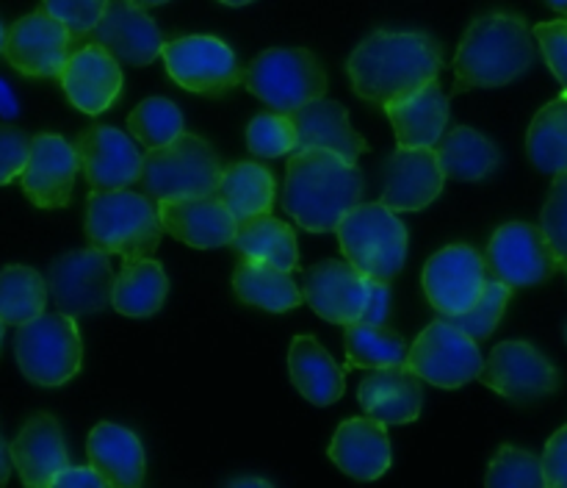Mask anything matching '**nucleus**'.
<instances>
[{
	"label": "nucleus",
	"instance_id": "nucleus-1",
	"mask_svg": "<svg viewBox=\"0 0 567 488\" xmlns=\"http://www.w3.org/2000/svg\"><path fill=\"white\" fill-rule=\"evenodd\" d=\"M443 70V48L426 31H374L352 50L347 75L358 98L391 105Z\"/></svg>",
	"mask_w": 567,
	"mask_h": 488
},
{
	"label": "nucleus",
	"instance_id": "nucleus-2",
	"mask_svg": "<svg viewBox=\"0 0 567 488\" xmlns=\"http://www.w3.org/2000/svg\"><path fill=\"white\" fill-rule=\"evenodd\" d=\"M365 175L358 161L332 150H293L288 155L282 205L310 233H330L363 200Z\"/></svg>",
	"mask_w": 567,
	"mask_h": 488
},
{
	"label": "nucleus",
	"instance_id": "nucleus-3",
	"mask_svg": "<svg viewBox=\"0 0 567 488\" xmlns=\"http://www.w3.org/2000/svg\"><path fill=\"white\" fill-rule=\"evenodd\" d=\"M537 59L524 17L493 11L471 22L454 55V92L496 89L518 81Z\"/></svg>",
	"mask_w": 567,
	"mask_h": 488
},
{
	"label": "nucleus",
	"instance_id": "nucleus-4",
	"mask_svg": "<svg viewBox=\"0 0 567 488\" xmlns=\"http://www.w3.org/2000/svg\"><path fill=\"white\" fill-rule=\"evenodd\" d=\"M158 205L131 189H92L86 197V236L92 247L116 253L125 264L153 258L161 244Z\"/></svg>",
	"mask_w": 567,
	"mask_h": 488
},
{
	"label": "nucleus",
	"instance_id": "nucleus-5",
	"mask_svg": "<svg viewBox=\"0 0 567 488\" xmlns=\"http://www.w3.org/2000/svg\"><path fill=\"white\" fill-rule=\"evenodd\" d=\"M221 172L225 166L216 150L197 133L183 131L175 142L150 148V153H144L138 183L153 200L205 197L216 194Z\"/></svg>",
	"mask_w": 567,
	"mask_h": 488
},
{
	"label": "nucleus",
	"instance_id": "nucleus-6",
	"mask_svg": "<svg viewBox=\"0 0 567 488\" xmlns=\"http://www.w3.org/2000/svg\"><path fill=\"white\" fill-rule=\"evenodd\" d=\"M343 258L363 275L391 283L408 261V227L385 203H358L336 227Z\"/></svg>",
	"mask_w": 567,
	"mask_h": 488
},
{
	"label": "nucleus",
	"instance_id": "nucleus-7",
	"mask_svg": "<svg viewBox=\"0 0 567 488\" xmlns=\"http://www.w3.org/2000/svg\"><path fill=\"white\" fill-rule=\"evenodd\" d=\"M241 81L255 98L280 114H293L327 92L324 67L305 48L264 50L252 64L244 67Z\"/></svg>",
	"mask_w": 567,
	"mask_h": 488
},
{
	"label": "nucleus",
	"instance_id": "nucleus-8",
	"mask_svg": "<svg viewBox=\"0 0 567 488\" xmlns=\"http://www.w3.org/2000/svg\"><path fill=\"white\" fill-rule=\"evenodd\" d=\"M17 366L37 386H64L78 375L83 360L75 316L42 314L20 325L14 336Z\"/></svg>",
	"mask_w": 567,
	"mask_h": 488
},
{
	"label": "nucleus",
	"instance_id": "nucleus-9",
	"mask_svg": "<svg viewBox=\"0 0 567 488\" xmlns=\"http://www.w3.org/2000/svg\"><path fill=\"white\" fill-rule=\"evenodd\" d=\"M408 366L432 386L460 388L480 380L485 358L480 353V342H474L463 327L452 325L446 316H437L410 347Z\"/></svg>",
	"mask_w": 567,
	"mask_h": 488
},
{
	"label": "nucleus",
	"instance_id": "nucleus-10",
	"mask_svg": "<svg viewBox=\"0 0 567 488\" xmlns=\"http://www.w3.org/2000/svg\"><path fill=\"white\" fill-rule=\"evenodd\" d=\"M114 266L105 250L83 247L59 255L48 270V288L61 314H100L114 294Z\"/></svg>",
	"mask_w": 567,
	"mask_h": 488
},
{
	"label": "nucleus",
	"instance_id": "nucleus-11",
	"mask_svg": "<svg viewBox=\"0 0 567 488\" xmlns=\"http://www.w3.org/2000/svg\"><path fill=\"white\" fill-rule=\"evenodd\" d=\"M166 72L188 92L219 98L241 83L244 70L227 42L216 37H181L164 44Z\"/></svg>",
	"mask_w": 567,
	"mask_h": 488
},
{
	"label": "nucleus",
	"instance_id": "nucleus-12",
	"mask_svg": "<svg viewBox=\"0 0 567 488\" xmlns=\"http://www.w3.org/2000/svg\"><path fill=\"white\" fill-rule=\"evenodd\" d=\"M487 270L513 288H524L548 281L563 264L540 225L507 222L487 244Z\"/></svg>",
	"mask_w": 567,
	"mask_h": 488
},
{
	"label": "nucleus",
	"instance_id": "nucleus-13",
	"mask_svg": "<svg viewBox=\"0 0 567 488\" xmlns=\"http://www.w3.org/2000/svg\"><path fill=\"white\" fill-rule=\"evenodd\" d=\"M480 380L518 405L537 403L559 388V369L529 342H502L487 355Z\"/></svg>",
	"mask_w": 567,
	"mask_h": 488
},
{
	"label": "nucleus",
	"instance_id": "nucleus-14",
	"mask_svg": "<svg viewBox=\"0 0 567 488\" xmlns=\"http://www.w3.org/2000/svg\"><path fill=\"white\" fill-rule=\"evenodd\" d=\"M70 28L44 9L20 17L6 33L3 55L17 72L28 78H59L75 50Z\"/></svg>",
	"mask_w": 567,
	"mask_h": 488
},
{
	"label": "nucleus",
	"instance_id": "nucleus-15",
	"mask_svg": "<svg viewBox=\"0 0 567 488\" xmlns=\"http://www.w3.org/2000/svg\"><path fill=\"white\" fill-rule=\"evenodd\" d=\"M487 258L471 244H449L424 266V294L441 316L468 311L485 292Z\"/></svg>",
	"mask_w": 567,
	"mask_h": 488
},
{
	"label": "nucleus",
	"instance_id": "nucleus-16",
	"mask_svg": "<svg viewBox=\"0 0 567 488\" xmlns=\"http://www.w3.org/2000/svg\"><path fill=\"white\" fill-rule=\"evenodd\" d=\"M81 172V155L75 144L59 133L31 136V155L22 170V192L39 209H64L70 205L75 177Z\"/></svg>",
	"mask_w": 567,
	"mask_h": 488
},
{
	"label": "nucleus",
	"instance_id": "nucleus-17",
	"mask_svg": "<svg viewBox=\"0 0 567 488\" xmlns=\"http://www.w3.org/2000/svg\"><path fill=\"white\" fill-rule=\"evenodd\" d=\"M89 37L127 67L153 64L164 53L166 44L164 33L147 14V9L133 0H109L103 17Z\"/></svg>",
	"mask_w": 567,
	"mask_h": 488
},
{
	"label": "nucleus",
	"instance_id": "nucleus-18",
	"mask_svg": "<svg viewBox=\"0 0 567 488\" xmlns=\"http://www.w3.org/2000/svg\"><path fill=\"white\" fill-rule=\"evenodd\" d=\"M446 175L441 170L435 148H402L382 164V203L402 211H421L441 197Z\"/></svg>",
	"mask_w": 567,
	"mask_h": 488
},
{
	"label": "nucleus",
	"instance_id": "nucleus-19",
	"mask_svg": "<svg viewBox=\"0 0 567 488\" xmlns=\"http://www.w3.org/2000/svg\"><path fill=\"white\" fill-rule=\"evenodd\" d=\"M59 81L66 100L78 111H83L89 116H97L120 100L122 67L103 44L89 42L72 50Z\"/></svg>",
	"mask_w": 567,
	"mask_h": 488
},
{
	"label": "nucleus",
	"instance_id": "nucleus-20",
	"mask_svg": "<svg viewBox=\"0 0 567 488\" xmlns=\"http://www.w3.org/2000/svg\"><path fill=\"white\" fill-rule=\"evenodd\" d=\"M305 303L332 325L360 322L369 297V275L341 258H327L305 275Z\"/></svg>",
	"mask_w": 567,
	"mask_h": 488
},
{
	"label": "nucleus",
	"instance_id": "nucleus-21",
	"mask_svg": "<svg viewBox=\"0 0 567 488\" xmlns=\"http://www.w3.org/2000/svg\"><path fill=\"white\" fill-rule=\"evenodd\" d=\"M81 172L92 189H127L138 183L144 153L127 133L111 125H92L78 133Z\"/></svg>",
	"mask_w": 567,
	"mask_h": 488
},
{
	"label": "nucleus",
	"instance_id": "nucleus-22",
	"mask_svg": "<svg viewBox=\"0 0 567 488\" xmlns=\"http://www.w3.org/2000/svg\"><path fill=\"white\" fill-rule=\"evenodd\" d=\"M158 216L169 236L197 250L227 247L238 233V220L216 194L158 200Z\"/></svg>",
	"mask_w": 567,
	"mask_h": 488
},
{
	"label": "nucleus",
	"instance_id": "nucleus-23",
	"mask_svg": "<svg viewBox=\"0 0 567 488\" xmlns=\"http://www.w3.org/2000/svg\"><path fill=\"white\" fill-rule=\"evenodd\" d=\"M11 464L25 486H53L55 475L70 466L64 433L53 414H37L25 421L20 436L9 444Z\"/></svg>",
	"mask_w": 567,
	"mask_h": 488
},
{
	"label": "nucleus",
	"instance_id": "nucleus-24",
	"mask_svg": "<svg viewBox=\"0 0 567 488\" xmlns=\"http://www.w3.org/2000/svg\"><path fill=\"white\" fill-rule=\"evenodd\" d=\"M327 453L343 475L354 480H377L391 469V441H388L385 421L369 414L341 421Z\"/></svg>",
	"mask_w": 567,
	"mask_h": 488
},
{
	"label": "nucleus",
	"instance_id": "nucleus-25",
	"mask_svg": "<svg viewBox=\"0 0 567 488\" xmlns=\"http://www.w3.org/2000/svg\"><path fill=\"white\" fill-rule=\"evenodd\" d=\"M358 399L363 410L385 425H410L419 419L424 392L421 377L408 364L380 366L363 377L358 388Z\"/></svg>",
	"mask_w": 567,
	"mask_h": 488
},
{
	"label": "nucleus",
	"instance_id": "nucleus-26",
	"mask_svg": "<svg viewBox=\"0 0 567 488\" xmlns=\"http://www.w3.org/2000/svg\"><path fill=\"white\" fill-rule=\"evenodd\" d=\"M297 125V150H332L347 161H358L369 142L349 122L347 105L330 98H316L291 114Z\"/></svg>",
	"mask_w": 567,
	"mask_h": 488
},
{
	"label": "nucleus",
	"instance_id": "nucleus-27",
	"mask_svg": "<svg viewBox=\"0 0 567 488\" xmlns=\"http://www.w3.org/2000/svg\"><path fill=\"white\" fill-rule=\"evenodd\" d=\"M385 111L402 148H435L449 125V94L435 78L408 98L385 105Z\"/></svg>",
	"mask_w": 567,
	"mask_h": 488
},
{
	"label": "nucleus",
	"instance_id": "nucleus-28",
	"mask_svg": "<svg viewBox=\"0 0 567 488\" xmlns=\"http://www.w3.org/2000/svg\"><path fill=\"white\" fill-rule=\"evenodd\" d=\"M89 464L105 477L109 486L138 488L144 482V447L138 436L116 421H100L89 433Z\"/></svg>",
	"mask_w": 567,
	"mask_h": 488
},
{
	"label": "nucleus",
	"instance_id": "nucleus-29",
	"mask_svg": "<svg viewBox=\"0 0 567 488\" xmlns=\"http://www.w3.org/2000/svg\"><path fill=\"white\" fill-rule=\"evenodd\" d=\"M233 292L244 305L286 314L305 303V292L293 283L291 272L269 264V261L241 258L233 272Z\"/></svg>",
	"mask_w": 567,
	"mask_h": 488
},
{
	"label": "nucleus",
	"instance_id": "nucleus-30",
	"mask_svg": "<svg viewBox=\"0 0 567 488\" xmlns=\"http://www.w3.org/2000/svg\"><path fill=\"white\" fill-rule=\"evenodd\" d=\"M288 375L297 392L313 405H332L343 397V372L316 336H297L288 353Z\"/></svg>",
	"mask_w": 567,
	"mask_h": 488
},
{
	"label": "nucleus",
	"instance_id": "nucleus-31",
	"mask_svg": "<svg viewBox=\"0 0 567 488\" xmlns=\"http://www.w3.org/2000/svg\"><path fill=\"white\" fill-rule=\"evenodd\" d=\"M435 150L446 181H485L502 164V153L493 144V139H487L485 133L474 131L468 125L443 133Z\"/></svg>",
	"mask_w": 567,
	"mask_h": 488
},
{
	"label": "nucleus",
	"instance_id": "nucleus-32",
	"mask_svg": "<svg viewBox=\"0 0 567 488\" xmlns=\"http://www.w3.org/2000/svg\"><path fill=\"white\" fill-rule=\"evenodd\" d=\"M275 192V175L260 161H236L221 172L216 197L230 209V214L241 225V222L255 220L260 214H271Z\"/></svg>",
	"mask_w": 567,
	"mask_h": 488
},
{
	"label": "nucleus",
	"instance_id": "nucleus-33",
	"mask_svg": "<svg viewBox=\"0 0 567 488\" xmlns=\"http://www.w3.org/2000/svg\"><path fill=\"white\" fill-rule=\"evenodd\" d=\"M166 294H169V277L164 266L155 258H138L125 264V270L116 275L111 305L116 314L142 319V316L158 314Z\"/></svg>",
	"mask_w": 567,
	"mask_h": 488
},
{
	"label": "nucleus",
	"instance_id": "nucleus-34",
	"mask_svg": "<svg viewBox=\"0 0 567 488\" xmlns=\"http://www.w3.org/2000/svg\"><path fill=\"white\" fill-rule=\"evenodd\" d=\"M233 247L238 250L241 258L269 261L280 270L293 272L299 266V244L297 233L288 222L277 220L271 214H260L255 220L238 225Z\"/></svg>",
	"mask_w": 567,
	"mask_h": 488
},
{
	"label": "nucleus",
	"instance_id": "nucleus-35",
	"mask_svg": "<svg viewBox=\"0 0 567 488\" xmlns=\"http://www.w3.org/2000/svg\"><path fill=\"white\" fill-rule=\"evenodd\" d=\"M526 153L546 175L567 172V92L537 111L526 133Z\"/></svg>",
	"mask_w": 567,
	"mask_h": 488
},
{
	"label": "nucleus",
	"instance_id": "nucleus-36",
	"mask_svg": "<svg viewBox=\"0 0 567 488\" xmlns=\"http://www.w3.org/2000/svg\"><path fill=\"white\" fill-rule=\"evenodd\" d=\"M48 277L33 266L9 264L0 270V319L6 325H25L44 314L48 305Z\"/></svg>",
	"mask_w": 567,
	"mask_h": 488
},
{
	"label": "nucleus",
	"instance_id": "nucleus-37",
	"mask_svg": "<svg viewBox=\"0 0 567 488\" xmlns=\"http://www.w3.org/2000/svg\"><path fill=\"white\" fill-rule=\"evenodd\" d=\"M349 366L358 369H380V366L408 364L410 347L391 325H369V322H352L343 333Z\"/></svg>",
	"mask_w": 567,
	"mask_h": 488
},
{
	"label": "nucleus",
	"instance_id": "nucleus-38",
	"mask_svg": "<svg viewBox=\"0 0 567 488\" xmlns=\"http://www.w3.org/2000/svg\"><path fill=\"white\" fill-rule=\"evenodd\" d=\"M127 131L136 142L147 144V148H164V144L175 142L186 131V125H183L181 109L172 100L147 98L131 111Z\"/></svg>",
	"mask_w": 567,
	"mask_h": 488
},
{
	"label": "nucleus",
	"instance_id": "nucleus-39",
	"mask_svg": "<svg viewBox=\"0 0 567 488\" xmlns=\"http://www.w3.org/2000/svg\"><path fill=\"white\" fill-rule=\"evenodd\" d=\"M485 486L491 488H543L546 471H543V458L526 453V449L504 444L491 460V469L485 475Z\"/></svg>",
	"mask_w": 567,
	"mask_h": 488
},
{
	"label": "nucleus",
	"instance_id": "nucleus-40",
	"mask_svg": "<svg viewBox=\"0 0 567 488\" xmlns=\"http://www.w3.org/2000/svg\"><path fill=\"white\" fill-rule=\"evenodd\" d=\"M509 297H513V286L498 281V277H493V281L485 283V292L480 294V299H476L468 311L446 316V319L452 322V325L463 327L474 342H485V338L493 336L498 322H502Z\"/></svg>",
	"mask_w": 567,
	"mask_h": 488
},
{
	"label": "nucleus",
	"instance_id": "nucleus-41",
	"mask_svg": "<svg viewBox=\"0 0 567 488\" xmlns=\"http://www.w3.org/2000/svg\"><path fill=\"white\" fill-rule=\"evenodd\" d=\"M247 148L260 159L291 155L297 150V125H293L291 114L264 111V114L252 116V122L247 125Z\"/></svg>",
	"mask_w": 567,
	"mask_h": 488
},
{
	"label": "nucleus",
	"instance_id": "nucleus-42",
	"mask_svg": "<svg viewBox=\"0 0 567 488\" xmlns=\"http://www.w3.org/2000/svg\"><path fill=\"white\" fill-rule=\"evenodd\" d=\"M540 227L543 233L551 242L554 253H557L563 270L567 266V172L563 175H554L551 192H548L546 205H543L540 214Z\"/></svg>",
	"mask_w": 567,
	"mask_h": 488
},
{
	"label": "nucleus",
	"instance_id": "nucleus-43",
	"mask_svg": "<svg viewBox=\"0 0 567 488\" xmlns=\"http://www.w3.org/2000/svg\"><path fill=\"white\" fill-rule=\"evenodd\" d=\"M105 6H109V0H42V9L64 22L75 42H81L83 37L94 31Z\"/></svg>",
	"mask_w": 567,
	"mask_h": 488
},
{
	"label": "nucleus",
	"instance_id": "nucleus-44",
	"mask_svg": "<svg viewBox=\"0 0 567 488\" xmlns=\"http://www.w3.org/2000/svg\"><path fill=\"white\" fill-rule=\"evenodd\" d=\"M532 33H535L537 44H540L546 64L551 67V72L567 92V20L540 22Z\"/></svg>",
	"mask_w": 567,
	"mask_h": 488
},
{
	"label": "nucleus",
	"instance_id": "nucleus-45",
	"mask_svg": "<svg viewBox=\"0 0 567 488\" xmlns=\"http://www.w3.org/2000/svg\"><path fill=\"white\" fill-rule=\"evenodd\" d=\"M31 155V136L20 128L0 125V186L22 175Z\"/></svg>",
	"mask_w": 567,
	"mask_h": 488
},
{
	"label": "nucleus",
	"instance_id": "nucleus-46",
	"mask_svg": "<svg viewBox=\"0 0 567 488\" xmlns=\"http://www.w3.org/2000/svg\"><path fill=\"white\" fill-rule=\"evenodd\" d=\"M543 471L551 488H567V425L554 433L543 453Z\"/></svg>",
	"mask_w": 567,
	"mask_h": 488
},
{
	"label": "nucleus",
	"instance_id": "nucleus-47",
	"mask_svg": "<svg viewBox=\"0 0 567 488\" xmlns=\"http://www.w3.org/2000/svg\"><path fill=\"white\" fill-rule=\"evenodd\" d=\"M360 322H369V325H388L391 322V283L369 277V297H365Z\"/></svg>",
	"mask_w": 567,
	"mask_h": 488
},
{
	"label": "nucleus",
	"instance_id": "nucleus-48",
	"mask_svg": "<svg viewBox=\"0 0 567 488\" xmlns=\"http://www.w3.org/2000/svg\"><path fill=\"white\" fill-rule=\"evenodd\" d=\"M53 486L55 488H103L109 486V482H105V477L89 464V466H66L64 471L55 475Z\"/></svg>",
	"mask_w": 567,
	"mask_h": 488
},
{
	"label": "nucleus",
	"instance_id": "nucleus-49",
	"mask_svg": "<svg viewBox=\"0 0 567 488\" xmlns=\"http://www.w3.org/2000/svg\"><path fill=\"white\" fill-rule=\"evenodd\" d=\"M14 114H17L14 94H11L9 83L0 81V116H3V120H11V116H14Z\"/></svg>",
	"mask_w": 567,
	"mask_h": 488
},
{
	"label": "nucleus",
	"instance_id": "nucleus-50",
	"mask_svg": "<svg viewBox=\"0 0 567 488\" xmlns=\"http://www.w3.org/2000/svg\"><path fill=\"white\" fill-rule=\"evenodd\" d=\"M11 466H14V464H11V449H9V444L3 441V436H0V486L9 480Z\"/></svg>",
	"mask_w": 567,
	"mask_h": 488
},
{
	"label": "nucleus",
	"instance_id": "nucleus-51",
	"mask_svg": "<svg viewBox=\"0 0 567 488\" xmlns=\"http://www.w3.org/2000/svg\"><path fill=\"white\" fill-rule=\"evenodd\" d=\"M233 488H244V486H260V488H271L269 480H264V477H238V480L230 482Z\"/></svg>",
	"mask_w": 567,
	"mask_h": 488
},
{
	"label": "nucleus",
	"instance_id": "nucleus-52",
	"mask_svg": "<svg viewBox=\"0 0 567 488\" xmlns=\"http://www.w3.org/2000/svg\"><path fill=\"white\" fill-rule=\"evenodd\" d=\"M548 6H551L554 11H559V14L567 17V0H546Z\"/></svg>",
	"mask_w": 567,
	"mask_h": 488
},
{
	"label": "nucleus",
	"instance_id": "nucleus-53",
	"mask_svg": "<svg viewBox=\"0 0 567 488\" xmlns=\"http://www.w3.org/2000/svg\"><path fill=\"white\" fill-rule=\"evenodd\" d=\"M133 3H138V6H144V9H150V6H161V3H166V0H133Z\"/></svg>",
	"mask_w": 567,
	"mask_h": 488
},
{
	"label": "nucleus",
	"instance_id": "nucleus-54",
	"mask_svg": "<svg viewBox=\"0 0 567 488\" xmlns=\"http://www.w3.org/2000/svg\"><path fill=\"white\" fill-rule=\"evenodd\" d=\"M219 3H225V6H247V3H252V0H219Z\"/></svg>",
	"mask_w": 567,
	"mask_h": 488
},
{
	"label": "nucleus",
	"instance_id": "nucleus-55",
	"mask_svg": "<svg viewBox=\"0 0 567 488\" xmlns=\"http://www.w3.org/2000/svg\"><path fill=\"white\" fill-rule=\"evenodd\" d=\"M6 33H9V31H6V26L0 22V53H3V48H6Z\"/></svg>",
	"mask_w": 567,
	"mask_h": 488
},
{
	"label": "nucleus",
	"instance_id": "nucleus-56",
	"mask_svg": "<svg viewBox=\"0 0 567 488\" xmlns=\"http://www.w3.org/2000/svg\"><path fill=\"white\" fill-rule=\"evenodd\" d=\"M3 327H6V322L0 319V342H3Z\"/></svg>",
	"mask_w": 567,
	"mask_h": 488
}]
</instances>
